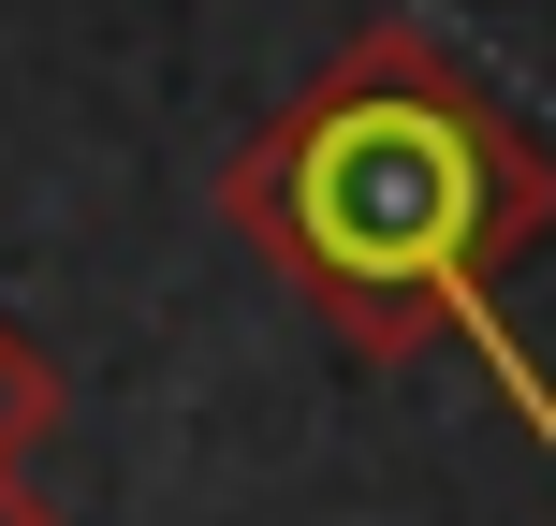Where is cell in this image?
Here are the masks:
<instances>
[{
	"mask_svg": "<svg viewBox=\"0 0 556 526\" xmlns=\"http://www.w3.org/2000/svg\"><path fill=\"white\" fill-rule=\"evenodd\" d=\"M45 424H59V365H45V351H29V336H15V322H0V469H15V453H29V439H45Z\"/></svg>",
	"mask_w": 556,
	"mask_h": 526,
	"instance_id": "cell-2",
	"label": "cell"
},
{
	"mask_svg": "<svg viewBox=\"0 0 556 526\" xmlns=\"http://www.w3.org/2000/svg\"><path fill=\"white\" fill-rule=\"evenodd\" d=\"M235 220H250L366 351L469 336V351L498 365V395L528 410V439L556 453V381H542L528 336H513V307L483 293L513 234L556 220V176L528 162V132H513L425 29L352 44L293 117H278L264 162L235 176Z\"/></svg>",
	"mask_w": 556,
	"mask_h": 526,
	"instance_id": "cell-1",
	"label": "cell"
},
{
	"mask_svg": "<svg viewBox=\"0 0 556 526\" xmlns=\"http://www.w3.org/2000/svg\"><path fill=\"white\" fill-rule=\"evenodd\" d=\"M0 526H59V512H45V498H29V483H15V469H0Z\"/></svg>",
	"mask_w": 556,
	"mask_h": 526,
	"instance_id": "cell-3",
	"label": "cell"
}]
</instances>
